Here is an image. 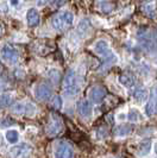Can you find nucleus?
<instances>
[{"mask_svg":"<svg viewBox=\"0 0 157 158\" xmlns=\"http://www.w3.org/2000/svg\"><path fill=\"white\" fill-rule=\"evenodd\" d=\"M74 23V15L70 11H60L51 17L50 24L51 27L58 32H63L68 30Z\"/></svg>","mask_w":157,"mask_h":158,"instance_id":"f257e3e1","label":"nucleus"},{"mask_svg":"<svg viewBox=\"0 0 157 158\" xmlns=\"http://www.w3.org/2000/svg\"><path fill=\"white\" fill-rule=\"evenodd\" d=\"M137 38L139 42V45L145 51H148V52H156L157 51V37L151 30L146 29V27L141 29L137 33Z\"/></svg>","mask_w":157,"mask_h":158,"instance_id":"f03ea898","label":"nucleus"},{"mask_svg":"<svg viewBox=\"0 0 157 158\" xmlns=\"http://www.w3.org/2000/svg\"><path fill=\"white\" fill-rule=\"evenodd\" d=\"M63 92L67 96H75L80 92V82L74 69H69L64 76Z\"/></svg>","mask_w":157,"mask_h":158,"instance_id":"7ed1b4c3","label":"nucleus"},{"mask_svg":"<svg viewBox=\"0 0 157 158\" xmlns=\"http://www.w3.org/2000/svg\"><path fill=\"white\" fill-rule=\"evenodd\" d=\"M55 158H74V149L67 140H57L54 144Z\"/></svg>","mask_w":157,"mask_h":158,"instance_id":"20e7f679","label":"nucleus"},{"mask_svg":"<svg viewBox=\"0 0 157 158\" xmlns=\"http://www.w3.org/2000/svg\"><path fill=\"white\" fill-rule=\"evenodd\" d=\"M12 112L18 115H28L33 117L35 113L37 112L36 106L30 101H19L12 106Z\"/></svg>","mask_w":157,"mask_h":158,"instance_id":"39448f33","label":"nucleus"},{"mask_svg":"<svg viewBox=\"0 0 157 158\" xmlns=\"http://www.w3.org/2000/svg\"><path fill=\"white\" fill-rule=\"evenodd\" d=\"M0 56L1 60L5 63L10 64V65H15L18 63L19 61V54L16 49L11 45H4L0 50Z\"/></svg>","mask_w":157,"mask_h":158,"instance_id":"423d86ee","label":"nucleus"},{"mask_svg":"<svg viewBox=\"0 0 157 158\" xmlns=\"http://www.w3.org/2000/svg\"><path fill=\"white\" fill-rule=\"evenodd\" d=\"M63 128V121L62 119L60 118L56 113H51L50 114V120H49V124H48L47 128V133L49 135H58Z\"/></svg>","mask_w":157,"mask_h":158,"instance_id":"0eeeda50","label":"nucleus"},{"mask_svg":"<svg viewBox=\"0 0 157 158\" xmlns=\"http://www.w3.org/2000/svg\"><path fill=\"white\" fill-rule=\"evenodd\" d=\"M32 152V148L30 144L20 143L18 145H15L11 148L10 155L12 158H28Z\"/></svg>","mask_w":157,"mask_h":158,"instance_id":"6e6552de","label":"nucleus"},{"mask_svg":"<svg viewBox=\"0 0 157 158\" xmlns=\"http://www.w3.org/2000/svg\"><path fill=\"white\" fill-rule=\"evenodd\" d=\"M93 51L96 55L102 58H106L108 55H111L113 51L111 50L110 44L106 40H98L93 44Z\"/></svg>","mask_w":157,"mask_h":158,"instance_id":"1a4fd4ad","label":"nucleus"},{"mask_svg":"<svg viewBox=\"0 0 157 158\" xmlns=\"http://www.w3.org/2000/svg\"><path fill=\"white\" fill-rule=\"evenodd\" d=\"M88 98L91 100V102L95 103H101L104 101V99L106 98V89L101 86H94L89 89L88 92Z\"/></svg>","mask_w":157,"mask_h":158,"instance_id":"9d476101","label":"nucleus"},{"mask_svg":"<svg viewBox=\"0 0 157 158\" xmlns=\"http://www.w3.org/2000/svg\"><path fill=\"white\" fill-rule=\"evenodd\" d=\"M33 94H35L37 100L45 101V100L50 99V96L53 94V90L45 83H39V85L35 86V88H33Z\"/></svg>","mask_w":157,"mask_h":158,"instance_id":"9b49d317","label":"nucleus"},{"mask_svg":"<svg viewBox=\"0 0 157 158\" xmlns=\"http://www.w3.org/2000/svg\"><path fill=\"white\" fill-rule=\"evenodd\" d=\"M25 19H26V24L29 27H36L38 26L40 23V16H39V12L36 8H29L25 13Z\"/></svg>","mask_w":157,"mask_h":158,"instance_id":"f8f14e48","label":"nucleus"},{"mask_svg":"<svg viewBox=\"0 0 157 158\" xmlns=\"http://www.w3.org/2000/svg\"><path fill=\"white\" fill-rule=\"evenodd\" d=\"M156 103H157V87L152 88L151 94L149 96V100L146 101L145 105V114L148 117L154 115V113L156 112Z\"/></svg>","mask_w":157,"mask_h":158,"instance_id":"ddd939ff","label":"nucleus"},{"mask_svg":"<svg viewBox=\"0 0 157 158\" xmlns=\"http://www.w3.org/2000/svg\"><path fill=\"white\" fill-rule=\"evenodd\" d=\"M149 90L146 88H138L136 89L132 94L134 98V101L138 105H143V103H146V101L149 100Z\"/></svg>","mask_w":157,"mask_h":158,"instance_id":"4468645a","label":"nucleus"},{"mask_svg":"<svg viewBox=\"0 0 157 158\" xmlns=\"http://www.w3.org/2000/svg\"><path fill=\"white\" fill-rule=\"evenodd\" d=\"M78 114L83 118H89L93 113V106L88 100H81L78 103Z\"/></svg>","mask_w":157,"mask_h":158,"instance_id":"2eb2a0df","label":"nucleus"},{"mask_svg":"<svg viewBox=\"0 0 157 158\" xmlns=\"http://www.w3.org/2000/svg\"><path fill=\"white\" fill-rule=\"evenodd\" d=\"M118 80H119V83L123 87H125L126 89H131V88H134L136 86V77H134V75L130 74V73L121 74Z\"/></svg>","mask_w":157,"mask_h":158,"instance_id":"dca6fc26","label":"nucleus"},{"mask_svg":"<svg viewBox=\"0 0 157 158\" xmlns=\"http://www.w3.org/2000/svg\"><path fill=\"white\" fill-rule=\"evenodd\" d=\"M91 31V22L87 19V18H83L80 20V23L78 24V27H76V33H78L80 37H85L88 36V33Z\"/></svg>","mask_w":157,"mask_h":158,"instance_id":"f3484780","label":"nucleus"},{"mask_svg":"<svg viewBox=\"0 0 157 158\" xmlns=\"http://www.w3.org/2000/svg\"><path fill=\"white\" fill-rule=\"evenodd\" d=\"M143 12H144V15L146 17H149L151 19H156L157 17V10H156V4L154 2V1H149V2H146V4H144L143 5Z\"/></svg>","mask_w":157,"mask_h":158,"instance_id":"a211bd4d","label":"nucleus"},{"mask_svg":"<svg viewBox=\"0 0 157 158\" xmlns=\"http://www.w3.org/2000/svg\"><path fill=\"white\" fill-rule=\"evenodd\" d=\"M151 148H152V143L150 142V140H143L138 145V149H137L138 156H141V157L148 156L150 153V151H151Z\"/></svg>","mask_w":157,"mask_h":158,"instance_id":"6ab92c4d","label":"nucleus"},{"mask_svg":"<svg viewBox=\"0 0 157 158\" xmlns=\"http://www.w3.org/2000/svg\"><path fill=\"white\" fill-rule=\"evenodd\" d=\"M96 8L99 11L104 12V13H110L111 11H113V8H114V4L108 1V0H99L96 2Z\"/></svg>","mask_w":157,"mask_h":158,"instance_id":"aec40b11","label":"nucleus"},{"mask_svg":"<svg viewBox=\"0 0 157 158\" xmlns=\"http://www.w3.org/2000/svg\"><path fill=\"white\" fill-rule=\"evenodd\" d=\"M5 138H6L7 143H10V144H12V145L17 144L18 140H19V132H18V130H15V128L7 130L5 132Z\"/></svg>","mask_w":157,"mask_h":158,"instance_id":"412c9836","label":"nucleus"},{"mask_svg":"<svg viewBox=\"0 0 157 158\" xmlns=\"http://www.w3.org/2000/svg\"><path fill=\"white\" fill-rule=\"evenodd\" d=\"M118 61H119L118 56L116 55L114 52H112V54L107 56L106 58H104V63H102L101 69H102V70H106V69H108L110 67H112V65H114V64H117V63H118Z\"/></svg>","mask_w":157,"mask_h":158,"instance_id":"4be33fe9","label":"nucleus"},{"mask_svg":"<svg viewBox=\"0 0 157 158\" xmlns=\"http://www.w3.org/2000/svg\"><path fill=\"white\" fill-rule=\"evenodd\" d=\"M132 126L131 125H127V124H121V125H119V126L116 128V135L117 137H126V135H129L131 132H132Z\"/></svg>","mask_w":157,"mask_h":158,"instance_id":"5701e85b","label":"nucleus"},{"mask_svg":"<svg viewBox=\"0 0 157 158\" xmlns=\"http://www.w3.org/2000/svg\"><path fill=\"white\" fill-rule=\"evenodd\" d=\"M126 118L127 120L130 121V123H138V121H141L142 119H143V115H142V113L137 108H131L129 113H127V115H126Z\"/></svg>","mask_w":157,"mask_h":158,"instance_id":"b1692460","label":"nucleus"},{"mask_svg":"<svg viewBox=\"0 0 157 158\" xmlns=\"http://www.w3.org/2000/svg\"><path fill=\"white\" fill-rule=\"evenodd\" d=\"M15 96L10 93H5V94H0V108L2 107H8L11 103L13 102Z\"/></svg>","mask_w":157,"mask_h":158,"instance_id":"393cba45","label":"nucleus"},{"mask_svg":"<svg viewBox=\"0 0 157 158\" xmlns=\"http://www.w3.org/2000/svg\"><path fill=\"white\" fill-rule=\"evenodd\" d=\"M63 106V101H62V98L60 96V95H56L54 96V99H53V107L56 108V110H61Z\"/></svg>","mask_w":157,"mask_h":158,"instance_id":"a878e982","label":"nucleus"},{"mask_svg":"<svg viewBox=\"0 0 157 158\" xmlns=\"http://www.w3.org/2000/svg\"><path fill=\"white\" fill-rule=\"evenodd\" d=\"M8 1H10V5L13 8H19L23 2V0H8Z\"/></svg>","mask_w":157,"mask_h":158,"instance_id":"bb28decb","label":"nucleus"},{"mask_svg":"<svg viewBox=\"0 0 157 158\" xmlns=\"http://www.w3.org/2000/svg\"><path fill=\"white\" fill-rule=\"evenodd\" d=\"M48 0H36V2H37V5L38 6H43V5H45L47 4Z\"/></svg>","mask_w":157,"mask_h":158,"instance_id":"cd10ccee","label":"nucleus"},{"mask_svg":"<svg viewBox=\"0 0 157 158\" xmlns=\"http://www.w3.org/2000/svg\"><path fill=\"white\" fill-rule=\"evenodd\" d=\"M155 151H156V153H157V144H155Z\"/></svg>","mask_w":157,"mask_h":158,"instance_id":"c85d7f7f","label":"nucleus"},{"mask_svg":"<svg viewBox=\"0 0 157 158\" xmlns=\"http://www.w3.org/2000/svg\"><path fill=\"white\" fill-rule=\"evenodd\" d=\"M0 73H1V64H0Z\"/></svg>","mask_w":157,"mask_h":158,"instance_id":"c756f323","label":"nucleus"},{"mask_svg":"<svg viewBox=\"0 0 157 158\" xmlns=\"http://www.w3.org/2000/svg\"><path fill=\"white\" fill-rule=\"evenodd\" d=\"M156 112H157V103H156Z\"/></svg>","mask_w":157,"mask_h":158,"instance_id":"7c9ffc66","label":"nucleus"}]
</instances>
